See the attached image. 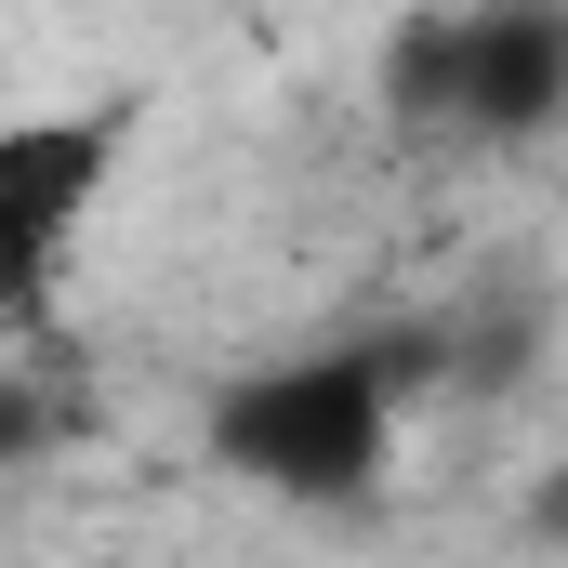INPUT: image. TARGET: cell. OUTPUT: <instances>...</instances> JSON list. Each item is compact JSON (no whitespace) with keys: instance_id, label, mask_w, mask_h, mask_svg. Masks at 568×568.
<instances>
[{"instance_id":"1","label":"cell","mask_w":568,"mask_h":568,"mask_svg":"<svg viewBox=\"0 0 568 568\" xmlns=\"http://www.w3.org/2000/svg\"><path fill=\"white\" fill-rule=\"evenodd\" d=\"M424 371V344H331L212 397V449L278 489V503H357L397 463V384Z\"/></svg>"},{"instance_id":"2","label":"cell","mask_w":568,"mask_h":568,"mask_svg":"<svg viewBox=\"0 0 568 568\" xmlns=\"http://www.w3.org/2000/svg\"><path fill=\"white\" fill-rule=\"evenodd\" d=\"M397 106L436 133H542L568 106V13H449L397 40Z\"/></svg>"},{"instance_id":"3","label":"cell","mask_w":568,"mask_h":568,"mask_svg":"<svg viewBox=\"0 0 568 568\" xmlns=\"http://www.w3.org/2000/svg\"><path fill=\"white\" fill-rule=\"evenodd\" d=\"M106 145H120V120H0V291H13V317L53 304L80 212L106 199Z\"/></svg>"}]
</instances>
